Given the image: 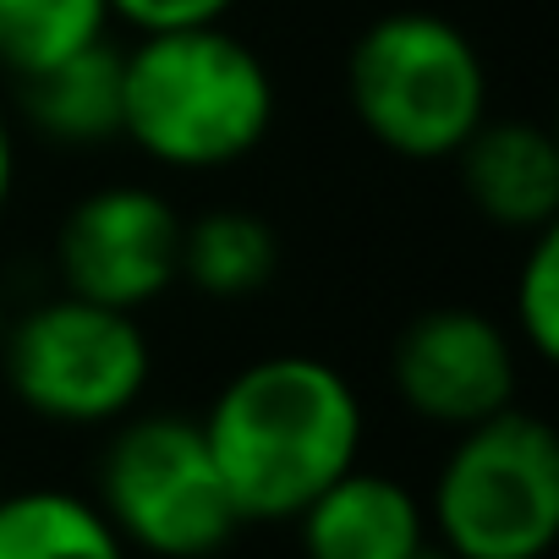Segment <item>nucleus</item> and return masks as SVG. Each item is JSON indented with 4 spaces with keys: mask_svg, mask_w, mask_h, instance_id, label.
<instances>
[{
    "mask_svg": "<svg viewBox=\"0 0 559 559\" xmlns=\"http://www.w3.org/2000/svg\"><path fill=\"white\" fill-rule=\"evenodd\" d=\"M225 493L247 521H297L362 450V401L324 357L280 352L225 379L198 423Z\"/></svg>",
    "mask_w": 559,
    "mask_h": 559,
    "instance_id": "1",
    "label": "nucleus"
},
{
    "mask_svg": "<svg viewBox=\"0 0 559 559\" xmlns=\"http://www.w3.org/2000/svg\"><path fill=\"white\" fill-rule=\"evenodd\" d=\"M274 127V78L252 45L203 28L138 34L121 50V138L170 170L247 159Z\"/></svg>",
    "mask_w": 559,
    "mask_h": 559,
    "instance_id": "2",
    "label": "nucleus"
},
{
    "mask_svg": "<svg viewBox=\"0 0 559 559\" xmlns=\"http://www.w3.org/2000/svg\"><path fill=\"white\" fill-rule=\"evenodd\" d=\"M357 127L401 159H450L488 116L477 45L439 12H384L346 56Z\"/></svg>",
    "mask_w": 559,
    "mask_h": 559,
    "instance_id": "3",
    "label": "nucleus"
},
{
    "mask_svg": "<svg viewBox=\"0 0 559 559\" xmlns=\"http://www.w3.org/2000/svg\"><path fill=\"white\" fill-rule=\"evenodd\" d=\"M455 559H543L559 537V439L537 412L504 406L461 428L428 499Z\"/></svg>",
    "mask_w": 559,
    "mask_h": 559,
    "instance_id": "4",
    "label": "nucleus"
},
{
    "mask_svg": "<svg viewBox=\"0 0 559 559\" xmlns=\"http://www.w3.org/2000/svg\"><path fill=\"white\" fill-rule=\"evenodd\" d=\"M148 335L138 313L83 302L72 292L7 319L0 335V373L17 406L61 428L121 423L148 390Z\"/></svg>",
    "mask_w": 559,
    "mask_h": 559,
    "instance_id": "5",
    "label": "nucleus"
},
{
    "mask_svg": "<svg viewBox=\"0 0 559 559\" xmlns=\"http://www.w3.org/2000/svg\"><path fill=\"white\" fill-rule=\"evenodd\" d=\"M99 510L121 543L154 559H209L241 526L203 428L170 412L116 428L99 461Z\"/></svg>",
    "mask_w": 559,
    "mask_h": 559,
    "instance_id": "6",
    "label": "nucleus"
},
{
    "mask_svg": "<svg viewBox=\"0 0 559 559\" xmlns=\"http://www.w3.org/2000/svg\"><path fill=\"white\" fill-rule=\"evenodd\" d=\"M56 269L72 297L143 313L181 280V214L138 181L94 187L56 230Z\"/></svg>",
    "mask_w": 559,
    "mask_h": 559,
    "instance_id": "7",
    "label": "nucleus"
},
{
    "mask_svg": "<svg viewBox=\"0 0 559 559\" xmlns=\"http://www.w3.org/2000/svg\"><path fill=\"white\" fill-rule=\"evenodd\" d=\"M390 384L406 412L461 433L515 406V346L488 313L428 308L395 335Z\"/></svg>",
    "mask_w": 559,
    "mask_h": 559,
    "instance_id": "8",
    "label": "nucleus"
},
{
    "mask_svg": "<svg viewBox=\"0 0 559 559\" xmlns=\"http://www.w3.org/2000/svg\"><path fill=\"white\" fill-rule=\"evenodd\" d=\"M461 192L472 209L515 236H537L559 225V143L543 121L499 116L477 121V132L450 154Z\"/></svg>",
    "mask_w": 559,
    "mask_h": 559,
    "instance_id": "9",
    "label": "nucleus"
},
{
    "mask_svg": "<svg viewBox=\"0 0 559 559\" xmlns=\"http://www.w3.org/2000/svg\"><path fill=\"white\" fill-rule=\"evenodd\" d=\"M308 559H412L428 543L417 493L384 472H341L297 510Z\"/></svg>",
    "mask_w": 559,
    "mask_h": 559,
    "instance_id": "10",
    "label": "nucleus"
},
{
    "mask_svg": "<svg viewBox=\"0 0 559 559\" xmlns=\"http://www.w3.org/2000/svg\"><path fill=\"white\" fill-rule=\"evenodd\" d=\"M17 105L39 138L67 148H99L121 138V50L110 39L17 83Z\"/></svg>",
    "mask_w": 559,
    "mask_h": 559,
    "instance_id": "11",
    "label": "nucleus"
},
{
    "mask_svg": "<svg viewBox=\"0 0 559 559\" xmlns=\"http://www.w3.org/2000/svg\"><path fill=\"white\" fill-rule=\"evenodd\" d=\"M280 269V236L252 209H209L181 219V280L214 302L263 292Z\"/></svg>",
    "mask_w": 559,
    "mask_h": 559,
    "instance_id": "12",
    "label": "nucleus"
},
{
    "mask_svg": "<svg viewBox=\"0 0 559 559\" xmlns=\"http://www.w3.org/2000/svg\"><path fill=\"white\" fill-rule=\"evenodd\" d=\"M0 559H127L99 504L67 488L0 493Z\"/></svg>",
    "mask_w": 559,
    "mask_h": 559,
    "instance_id": "13",
    "label": "nucleus"
},
{
    "mask_svg": "<svg viewBox=\"0 0 559 559\" xmlns=\"http://www.w3.org/2000/svg\"><path fill=\"white\" fill-rule=\"evenodd\" d=\"M105 0H0V72L12 83L99 45L110 34Z\"/></svg>",
    "mask_w": 559,
    "mask_h": 559,
    "instance_id": "14",
    "label": "nucleus"
},
{
    "mask_svg": "<svg viewBox=\"0 0 559 559\" xmlns=\"http://www.w3.org/2000/svg\"><path fill=\"white\" fill-rule=\"evenodd\" d=\"M515 335L537 362L559 357V225L526 236L515 274Z\"/></svg>",
    "mask_w": 559,
    "mask_h": 559,
    "instance_id": "15",
    "label": "nucleus"
},
{
    "mask_svg": "<svg viewBox=\"0 0 559 559\" xmlns=\"http://www.w3.org/2000/svg\"><path fill=\"white\" fill-rule=\"evenodd\" d=\"M110 17H121L138 34H165V28H203L219 23L236 0H105Z\"/></svg>",
    "mask_w": 559,
    "mask_h": 559,
    "instance_id": "16",
    "label": "nucleus"
},
{
    "mask_svg": "<svg viewBox=\"0 0 559 559\" xmlns=\"http://www.w3.org/2000/svg\"><path fill=\"white\" fill-rule=\"evenodd\" d=\"M12 176H17V143H12L7 105H0V214H7V203H12Z\"/></svg>",
    "mask_w": 559,
    "mask_h": 559,
    "instance_id": "17",
    "label": "nucleus"
},
{
    "mask_svg": "<svg viewBox=\"0 0 559 559\" xmlns=\"http://www.w3.org/2000/svg\"><path fill=\"white\" fill-rule=\"evenodd\" d=\"M412 559H455V554H444V548H428V543H423V548H417Z\"/></svg>",
    "mask_w": 559,
    "mask_h": 559,
    "instance_id": "18",
    "label": "nucleus"
},
{
    "mask_svg": "<svg viewBox=\"0 0 559 559\" xmlns=\"http://www.w3.org/2000/svg\"><path fill=\"white\" fill-rule=\"evenodd\" d=\"M0 335H7V297H0Z\"/></svg>",
    "mask_w": 559,
    "mask_h": 559,
    "instance_id": "19",
    "label": "nucleus"
}]
</instances>
